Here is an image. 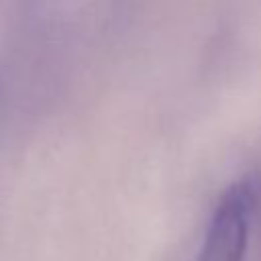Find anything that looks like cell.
Wrapping results in <instances>:
<instances>
[{"label": "cell", "instance_id": "obj_1", "mask_svg": "<svg viewBox=\"0 0 261 261\" xmlns=\"http://www.w3.org/2000/svg\"><path fill=\"white\" fill-rule=\"evenodd\" d=\"M259 196L251 181H234L218 198L194 261H253Z\"/></svg>", "mask_w": 261, "mask_h": 261}]
</instances>
